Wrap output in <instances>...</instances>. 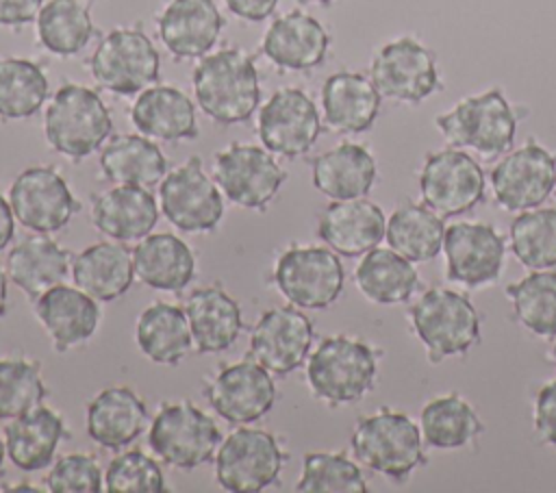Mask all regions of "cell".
Here are the masks:
<instances>
[{
  "instance_id": "6da1fadb",
  "label": "cell",
  "mask_w": 556,
  "mask_h": 493,
  "mask_svg": "<svg viewBox=\"0 0 556 493\" xmlns=\"http://www.w3.org/2000/svg\"><path fill=\"white\" fill-rule=\"evenodd\" d=\"M352 452L361 465L400 484L428 463L419 424L395 408L361 417L352 432Z\"/></svg>"
},
{
  "instance_id": "7a4b0ae2",
  "label": "cell",
  "mask_w": 556,
  "mask_h": 493,
  "mask_svg": "<svg viewBox=\"0 0 556 493\" xmlns=\"http://www.w3.org/2000/svg\"><path fill=\"white\" fill-rule=\"evenodd\" d=\"M200 109L217 124H241L258 106L261 89L252 56L241 48H224L204 56L193 72Z\"/></svg>"
},
{
  "instance_id": "3957f363",
  "label": "cell",
  "mask_w": 556,
  "mask_h": 493,
  "mask_svg": "<svg viewBox=\"0 0 556 493\" xmlns=\"http://www.w3.org/2000/svg\"><path fill=\"white\" fill-rule=\"evenodd\" d=\"M434 126L450 146L473 150L482 159H495L515 143L517 111L500 87H491L439 113Z\"/></svg>"
},
{
  "instance_id": "277c9868",
  "label": "cell",
  "mask_w": 556,
  "mask_h": 493,
  "mask_svg": "<svg viewBox=\"0 0 556 493\" xmlns=\"http://www.w3.org/2000/svg\"><path fill=\"white\" fill-rule=\"evenodd\" d=\"M408 319L430 363L463 356L480 341V315L473 302L445 287L424 291L408 308Z\"/></svg>"
},
{
  "instance_id": "5b68a950",
  "label": "cell",
  "mask_w": 556,
  "mask_h": 493,
  "mask_svg": "<svg viewBox=\"0 0 556 493\" xmlns=\"http://www.w3.org/2000/svg\"><path fill=\"white\" fill-rule=\"evenodd\" d=\"M378 352L354 337H328L311 354L306 380L315 397L330 406L358 402L374 389Z\"/></svg>"
},
{
  "instance_id": "8992f818",
  "label": "cell",
  "mask_w": 556,
  "mask_h": 493,
  "mask_svg": "<svg viewBox=\"0 0 556 493\" xmlns=\"http://www.w3.org/2000/svg\"><path fill=\"white\" fill-rule=\"evenodd\" d=\"M43 130L56 152L78 161L93 154L111 137L113 119L93 89L65 83L46 109Z\"/></svg>"
},
{
  "instance_id": "52a82bcc",
  "label": "cell",
  "mask_w": 556,
  "mask_h": 493,
  "mask_svg": "<svg viewBox=\"0 0 556 493\" xmlns=\"http://www.w3.org/2000/svg\"><path fill=\"white\" fill-rule=\"evenodd\" d=\"M369 78L382 98L406 104H419L441 89L434 52L413 35L380 46L369 63Z\"/></svg>"
},
{
  "instance_id": "ba28073f",
  "label": "cell",
  "mask_w": 556,
  "mask_h": 493,
  "mask_svg": "<svg viewBox=\"0 0 556 493\" xmlns=\"http://www.w3.org/2000/svg\"><path fill=\"white\" fill-rule=\"evenodd\" d=\"M421 202L441 217L471 211L484 200L486 178L480 163L463 148L428 152L417 176Z\"/></svg>"
},
{
  "instance_id": "9c48e42d",
  "label": "cell",
  "mask_w": 556,
  "mask_h": 493,
  "mask_svg": "<svg viewBox=\"0 0 556 493\" xmlns=\"http://www.w3.org/2000/svg\"><path fill=\"white\" fill-rule=\"evenodd\" d=\"M89 72L102 89L130 96L159 80V52L141 28H115L98 43Z\"/></svg>"
},
{
  "instance_id": "30bf717a",
  "label": "cell",
  "mask_w": 556,
  "mask_h": 493,
  "mask_svg": "<svg viewBox=\"0 0 556 493\" xmlns=\"http://www.w3.org/2000/svg\"><path fill=\"white\" fill-rule=\"evenodd\" d=\"M148 441L152 452L167 465L195 469L215 456L222 434L206 413L180 402L156 413Z\"/></svg>"
},
{
  "instance_id": "8fae6325",
  "label": "cell",
  "mask_w": 556,
  "mask_h": 493,
  "mask_svg": "<svg viewBox=\"0 0 556 493\" xmlns=\"http://www.w3.org/2000/svg\"><path fill=\"white\" fill-rule=\"evenodd\" d=\"M495 202L510 213L541 206L556 189V156L534 139L510 148L491 169Z\"/></svg>"
},
{
  "instance_id": "7c38bea8",
  "label": "cell",
  "mask_w": 556,
  "mask_h": 493,
  "mask_svg": "<svg viewBox=\"0 0 556 493\" xmlns=\"http://www.w3.org/2000/svg\"><path fill=\"white\" fill-rule=\"evenodd\" d=\"M280 293L298 308H328L343 291L345 274L334 250L328 248H291L274 271Z\"/></svg>"
},
{
  "instance_id": "4fadbf2b",
  "label": "cell",
  "mask_w": 556,
  "mask_h": 493,
  "mask_svg": "<svg viewBox=\"0 0 556 493\" xmlns=\"http://www.w3.org/2000/svg\"><path fill=\"white\" fill-rule=\"evenodd\" d=\"M285 454L265 430L239 428L217 450L215 478L232 493H258L271 486L282 469Z\"/></svg>"
},
{
  "instance_id": "5bb4252c",
  "label": "cell",
  "mask_w": 556,
  "mask_h": 493,
  "mask_svg": "<svg viewBox=\"0 0 556 493\" xmlns=\"http://www.w3.org/2000/svg\"><path fill=\"white\" fill-rule=\"evenodd\" d=\"M159 198L163 215L182 232L213 230L224 215L222 193L198 156L165 174Z\"/></svg>"
},
{
  "instance_id": "9a60e30c",
  "label": "cell",
  "mask_w": 556,
  "mask_h": 493,
  "mask_svg": "<svg viewBox=\"0 0 556 493\" xmlns=\"http://www.w3.org/2000/svg\"><path fill=\"white\" fill-rule=\"evenodd\" d=\"M445 271L463 287H484L500 278L506 261V241L486 222H454L443 237Z\"/></svg>"
},
{
  "instance_id": "2e32d148",
  "label": "cell",
  "mask_w": 556,
  "mask_h": 493,
  "mask_svg": "<svg viewBox=\"0 0 556 493\" xmlns=\"http://www.w3.org/2000/svg\"><path fill=\"white\" fill-rule=\"evenodd\" d=\"M213 174L226 198L243 208H265L287 178L267 148L245 143L222 150Z\"/></svg>"
},
{
  "instance_id": "e0dca14e",
  "label": "cell",
  "mask_w": 556,
  "mask_h": 493,
  "mask_svg": "<svg viewBox=\"0 0 556 493\" xmlns=\"http://www.w3.org/2000/svg\"><path fill=\"white\" fill-rule=\"evenodd\" d=\"M321 132V115L315 102L298 87L278 89L258 113L263 148L287 159L306 154Z\"/></svg>"
},
{
  "instance_id": "ac0fdd59",
  "label": "cell",
  "mask_w": 556,
  "mask_h": 493,
  "mask_svg": "<svg viewBox=\"0 0 556 493\" xmlns=\"http://www.w3.org/2000/svg\"><path fill=\"white\" fill-rule=\"evenodd\" d=\"M9 202L15 219L35 232H56L76 213L78 204L54 167H28L11 185Z\"/></svg>"
},
{
  "instance_id": "d6986e66",
  "label": "cell",
  "mask_w": 556,
  "mask_h": 493,
  "mask_svg": "<svg viewBox=\"0 0 556 493\" xmlns=\"http://www.w3.org/2000/svg\"><path fill=\"white\" fill-rule=\"evenodd\" d=\"M313 343L311 319L291 306L267 311L250 337V354L269 374H291L308 356Z\"/></svg>"
},
{
  "instance_id": "ffe728a7",
  "label": "cell",
  "mask_w": 556,
  "mask_h": 493,
  "mask_svg": "<svg viewBox=\"0 0 556 493\" xmlns=\"http://www.w3.org/2000/svg\"><path fill=\"white\" fill-rule=\"evenodd\" d=\"M213 410L230 424H252L271 410L276 384L256 361L224 367L206 389Z\"/></svg>"
},
{
  "instance_id": "44dd1931",
  "label": "cell",
  "mask_w": 556,
  "mask_h": 493,
  "mask_svg": "<svg viewBox=\"0 0 556 493\" xmlns=\"http://www.w3.org/2000/svg\"><path fill=\"white\" fill-rule=\"evenodd\" d=\"M387 232V217L367 198L334 200L319 215L317 235L341 256H363L378 248Z\"/></svg>"
},
{
  "instance_id": "7402d4cb",
  "label": "cell",
  "mask_w": 556,
  "mask_h": 493,
  "mask_svg": "<svg viewBox=\"0 0 556 493\" xmlns=\"http://www.w3.org/2000/svg\"><path fill=\"white\" fill-rule=\"evenodd\" d=\"M261 48L276 67L304 72L324 63L330 48V35L313 15L289 11L269 24Z\"/></svg>"
},
{
  "instance_id": "603a6c76",
  "label": "cell",
  "mask_w": 556,
  "mask_h": 493,
  "mask_svg": "<svg viewBox=\"0 0 556 493\" xmlns=\"http://www.w3.org/2000/svg\"><path fill=\"white\" fill-rule=\"evenodd\" d=\"M222 26L215 0H172L159 15V37L176 59L204 56L217 43Z\"/></svg>"
},
{
  "instance_id": "cb8c5ba5",
  "label": "cell",
  "mask_w": 556,
  "mask_h": 493,
  "mask_svg": "<svg viewBox=\"0 0 556 493\" xmlns=\"http://www.w3.org/2000/svg\"><path fill=\"white\" fill-rule=\"evenodd\" d=\"M382 96L369 76L358 72H337L324 80L321 111L328 128L358 135L374 126Z\"/></svg>"
},
{
  "instance_id": "d4e9b609",
  "label": "cell",
  "mask_w": 556,
  "mask_h": 493,
  "mask_svg": "<svg viewBox=\"0 0 556 493\" xmlns=\"http://www.w3.org/2000/svg\"><path fill=\"white\" fill-rule=\"evenodd\" d=\"M96 302L98 300L83 289L63 282L37 298L35 313L59 352L85 343L96 332L100 324V308Z\"/></svg>"
},
{
  "instance_id": "484cf974",
  "label": "cell",
  "mask_w": 556,
  "mask_h": 493,
  "mask_svg": "<svg viewBox=\"0 0 556 493\" xmlns=\"http://www.w3.org/2000/svg\"><path fill=\"white\" fill-rule=\"evenodd\" d=\"M135 128L163 141H182L198 137L195 106L180 89L172 85L146 87L130 109Z\"/></svg>"
},
{
  "instance_id": "4316f807",
  "label": "cell",
  "mask_w": 556,
  "mask_h": 493,
  "mask_svg": "<svg viewBox=\"0 0 556 493\" xmlns=\"http://www.w3.org/2000/svg\"><path fill=\"white\" fill-rule=\"evenodd\" d=\"M376 159L352 141H343L313 161V185L330 200L365 198L376 182Z\"/></svg>"
},
{
  "instance_id": "83f0119b",
  "label": "cell",
  "mask_w": 556,
  "mask_h": 493,
  "mask_svg": "<svg viewBox=\"0 0 556 493\" xmlns=\"http://www.w3.org/2000/svg\"><path fill=\"white\" fill-rule=\"evenodd\" d=\"M96 228L115 241H139L156 224L159 208L154 195L139 185H119L100 193L93 202Z\"/></svg>"
},
{
  "instance_id": "f1b7e54d",
  "label": "cell",
  "mask_w": 556,
  "mask_h": 493,
  "mask_svg": "<svg viewBox=\"0 0 556 493\" xmlns=\"http://www.w3.org/2000/svg\"><path fill=\"white\" fill-rule=\"evenodd\" d=\"M72 278L78 289L98 302L117 300L135 280L132 252L122 241L89 245L74 258Z\"/></svg>"
},
{
  "instance_id": "f546056e",
  "label": "cell",
  "mask_w": 556,
  "mask_h": 493,
  "mask_svg": "<svg viewBox=\"0 0 556 493\" xmlns=\"http://www.w3.org/2000/svg\"><path fill=\"white\" fill-rule=\"evenodd\" d=\"M191 337L202 354L228 350L241 332L239 304L219 287L195 289L185 304Z\"/></svg>"
},
{
  "instance_id": "4dcf8cb0",
  "label": "cell",
  "mask_w": 556,
  "mask_h": 493,
  "mask_svg": "<svg viewBox=\"0 0 556 493\" xmlns=\"http://www.w3.org/2000/svg\"><path fill=\"white\" fill-rule=\"evenodd\" d=\"M146 406L139 395L126 387H113L98 393L87 408L89 437L109 450L132 443L146 428Z\"/></svg>"
},
{
  "instance_id": "1f68e13d",
  "label": "cell",
  "mask_w": 556,
  "mask_h": 493,
  "mask_svg": "<svg viewBox=\"0 0 556 493\" xmlns=\"http://www.w3.org/2000/svg\"><path fill=\"white\" fill-rule=\"evenodd\" d=\"M135 276L159 291H180L185 289L195 269L193 252L189 245L169 232L143 237L135 252Z\"/></svg>"
},
{
  "instance_id": "d6a6232c",
  "label": "cell",
  "mask_w": 556,
  "mask_h": 493,
  "mask_svg": "<svg viewBox=\"0 0 556 493\" xmlns=\"http://www.w3.org/2000/svg\"><path fill=\"white\" fill-rule=\"evenodd\" d=\"M65 434L63 419L46 406H37L15 417L7 430V454L22 471H37L50 465Z\"/></svg>"
},
{
  "instance_id": "836d02e7",
  "label": "cell",
  "mask_w": 556,
  "mask_h": 493,
  "mask_svg": "<svg viewBox=\"0 0 556 493\" xmlns=\"http://www.w3.org/2000/svg\"><path fill=\"white\" fill-rule=\"evenodd\" d=\"M354 280L358 291L376 304H404L421 285L415 263L391 248H374L363 254Z\"/></svg>"
},
{
  "instance_id": "e575fe53",
  "label": "cell",
  "mask_w": 556,
  "mask_h": 493,
  "mask_svg": "<svg viewBox=\"0 0 556 493\" xmlns=\"http://www.w3.org/2000/svg\"><path fill=\"white\" fill-rule=\"evenodd\" d=\"M445 224L424 202H402L387 219L384 239L391 250L406 256L413 263H428L443 252Z\"/></svg>"
},
{
  "instance_id": "d590c367",
  "label": "cell",
  "mask_w": 556,
  "mask_h": 493,
  "mask_svg": "<svg viewBox=\"0 0 556 493\" xmlns=\"http://www.w3.org/2000/svg\"><path fill=\"white\" fill-rule=\"evenodd\" d=\"M419 428L424 443L441 452L460 450L484 432L476 408L460 393H445L426 402L419 413Z\"/></svg>"
},
{
  "instance_id": "8d00e7d4",
  "label": "cell",
  "mask_w": 556,
  "mask_h": 493,
  "mask_svg": "<svg viewBox=\"0 0 556 493\" xmlns=\"http://www.w3.org/2000/svg\"><path fill=\"white\" fill-rule=\"evenodd\" d=\"M70 252L46 237H28L9 252V278L28 295L39 298L43 291L61 285L70 271Z\"/></svg>"
},
{
  "instance_id": "74e56055",
  "label": "cell",
  "mask_w": 556,
  "mask_h": 493,
  "mask_svg": "<svg viewBox=\"0 0 556 493\" xmlns=\"http://www.w3.org/2000/svg\"><path fill=\"white\" fill-rule=\"evenodd\" d=\"M100 167L117 185L152 187L165 178L167 159L150 137L119 135L102 148Z\"/></svg>"
},
{
  "instance_id": "f35d334b",
  "label": "cell",
  "mask_w": 556,
  "mask_h": 493,
  "mask_svg": "<svg viewBox=\"0 0 556 493\" xmlns=\"http://www.w3.org/2000/svg\"><path fill=\"white\" fill-rule=\"evenodd\" d=\"M139 350L154 363L176 365L191 350L193 337L185 308L156 302L137 321Z\"/></svg>"
},
{
  "instance_id": "ab89813d",
  "label": "cell",
  "mask_w": 556,
  "mask_h": 493,
  "mask_svg": "<svg viewBox=\"0 0 556 493\" xmlns=\"http://www.w3.org/2000/svg\"><path fill=\"white\" fill-rule=\"evenodd\" d=\"M93 33L89 9L78 0H48L37 15L39 43L56 56L80 52Z\"/></svg>"
},
{
  "instance_id": "60d3db41",
  "label": "cell",
  "mask_w": 556,
  "mask_h": 493,
  "mask_svg": "<svg viewBox=\"0 0 556 493\" xmlns=\"http://www.w3.org/2000/svg\"><path fill=\"white\" fill-rule=\"evenodd\" d=\"M515 319L532 334L556 337V271L534 269L506 287Z\"/></svg>"
},
{
  "instance_id": "b9f144b4",
  "label": "cell",
  "mask_w": 556,
  "mask_h": 493,
  "mask_svg": "<svg viewBox=\"0 0 556 493\" xmlns=\"http://www.w3.org/2000/svg\"><path fill=\"white\" fill-rule=\"evenodd\" d=\"M48 98L46 72L28 59H0V119L35 115Z\"/></svg>"
},
{
  "instance_id": "7bdbcfd3",
  "label": "cell",
  "mask_w": 556,
  "mask_h": 493,
  "mask_svg": "<svg viewBox=\"0 0 556 493\" xmlns=\"http://www.w3.org/2000/svg\"><path fill=\"white\" fill-rule=\"evenodd\" d=\"M510 248L530 271L556 267V208L521 211L510 224Z\"/></svg>"
},
{
  "instance_id": "ee69618b",
  "label": "cell",
  "mask_w": 556,
  "mask_h": 493,
  "mask_svg": "<svg viewBox=\"0 0 556 493\" xmlns=\"http://www.w3.org/2000/svg\"><path fill=\"white\" fill-rule=\"evenodd\" d=\"M300 493H367L361 467L345 454H306L302 476L295 484Z\"/></svg>"
},
{
  "instance_id": "f6af8a7d",
  "label": "cell",
  "mask_w": 556,
  "mask_h": 493,
  "mask_svg": "<svg viewBox=\"0 0 556 493\" xmlns=\"http://www.w3.org/2000/svg\"><path fill=\"white\" fill-rule=\"evenodd\" d=\"M46 397V384L37 363L24 358L0 361V419H15Z\"/></svg>"
},
{
  "instance_id": "bcb514c9",
  "label": "cell",
  "mask_w": 556,
  "mask_h": 493,
  "mask_svg": "<svg viewBox=\"0 0 556 493\" xmlns=\"http://www.w3.org/2000/svg\"><path fill=\"white\" fill-rule=\"evenodd\" d=\"M109 493H163L165 478L161 467L143 452H124L111 460L104 473Z\"/></svg>"
},
{
  "instance_id": "7dc6e473",
  "label": "cell",
  "mask_w": 556,
  "mask_h": 493,
  "mask_svg": "<svg viewBox=\"0 0 556 493\" xmlns=\"http://www.w3.org/2000/svg\"><path fill=\"white\" fill-rule=\"evenodd\" d=\"M98 460L89 454H67L54 463L46 484L52 493H98L102 491Z\"/></svg>"
},
{
  "instance_id": "c3c4849f",
  "label": "cell",
  "mask_w": 556,
  "mask_h": 493,
  "mask_svg": "<svg viewBox=\"0 0 556 493\" xmlns=\"http://www.w3.org/2000/svg\"><path fill=\"white\" fill-rule=\"evenodd\" d=\"M532 424L541 443L556 447V380L536 391L532 406Z\"/></svg>"
},
{
  "instance_id": "681fc988",
  "label": "cell",
  "mask_w": 556,
  "mask_h": 493,
  "mask_svg": "<svg viewBox=\"0 0 556 493\" xmlns=\"http://www.w3.org/2000/svg\"><path fill=\"white\" fill-rule=\"evenodd\" d=\"M43 0H0V26H24L37 20Z\"/></svg>"
},
{
  "instance_id": "f907efd6",
  "label": "cell",
  "mask_w": 556,
  "mask_h": 493,
  "mask_svg": "<svg viewBox=\"0 0 556 493\" xmlns=\"http://www.w3.org/2000/svg\"><path fill=\"white\" fill-rule=\"evenodd\" d=\"M228 11L248 22H261L269 17L278 4V0H224Z\"/></svg>"
},
{
  "instance_id": "816d5d0a",
  "label": "cell",
  "mask_w": 556,
  "mask_h": 493,
  "mask_svg": "<svg viewBox=\"0 0 556 493\" xmlns=\"http://www.w3.org/2000/svg\"><path fill=\"white\" fill-rule=\"evenodd\" d=\"M13 208L11 202L4 200V195L0 193V252L9 245L11 237H13Z\"/></svg>"
},
{
  "instance_id": "f5cc1de1",
  "label": "cell",
  "mask_w": 556,
  "mask_h": 493,
  "mask_svg": "<svg viewBox=\"0 0 556 493\" xmlns=\"http://www.w3.org/2000/svg\"><path fill=\"white\" fill-rule=\"evenodd\" d=\"M4 311H7V276L0 269V317L4 315Z\"/></svg>"
},
{
  "instance_id": "db71d44e",
  "label": "cell",
  "mask_w": 556,
  "mask_h": 493,
  "mask_svg": "<svg viewBox=\"0 0 556 493\" xmlns=\"http://www.w3.org/2000/svg\"><path fill=\"white\" fill-rule=\"evenodd\" d=\"M4 454H7V445L0 441V476L4 473Z\"/></svg>"
},
{
  "instance_id": "11a10c76",
  "label": "cell",
  "mask_w": 556,
  "mask_h": 493,
  "mask_svg": "<svg viewBox=\"0 0 556 493\" xmlns=\"http://www.w3.org/2000/svg\"><path fill=\"white\" fill-rule=\"evenodd\" d=\"M302 2H311V4H330L334 0H302Z\"/></svg>"
},
{
  "instance_id": "9f6ffc18",
  "label": "cell",
  "mask_w": 556,
  "mask_h": 493,
  "mask_svg": "<svg viewBox=\"0 0 556 493\" xmlns=\"http://www.w3.org/2000/svg\"><path fill=\"white\" fill-rule=\"evenodd\" d=\"M552 363H554V365H556V343H554V345H552Z\"/></svg>"
}]
</instances>
